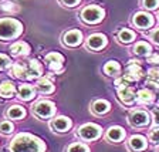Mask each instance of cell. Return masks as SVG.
<instances>
[{
  "mask_svg": "<svg viewBox=\"0 0 159 152\" xmlns=\"http://www.w3.org/2000/svg\"><path fill=\"white\" fill-rule=\"evenodd\" d=\"M46 145L40 138L31 134H19L10 142L11 152H44Z\"/></svg>",
  "mask_w": 159,
  "mask_h": 152,
  "instance_id": "obj_1",
  "label": "cell"
},
{
  "mask_svg": "<svg viewBox=\"0 0 159 152\" xmlns=\"http://www.w3.org/2000/svg\"><path fill=\"white\" fill-rule=\"evenodd\" d=\"M43 73V67L37 60H29L27 63H16L11 67V73L17 78H23V80H34L39 78Z\"/></svg>",
  "mask_w": 159,
  "mask_h": 152,
  "instance_id": "obj_2",
  "label": "cell"
},
{
  "mask_svg": "<svg viewBox=\"0 0 159 152\" xmlns=\"http://www.w3.org/2000/svg\"><path fill=\"white\" fill-rule=\"evenodd\" d=\"M23 31V24L16 19H2L0 20V39L11 40L16 39Z\"/></svg>",
  "mask_w": 159,
  "mask_h": 152,
  "instance_id": "obj_3",
  "label": "cell"
},
{
  "mask_svg": "<svg viewBox=\"0 0 159 152\" xmlns=\"http://www.w3.org/2000/svg\"><path fill=\"white\" fill-rule=\"evenodd\" d=\"M104 10L98 6H87L85 9L81 12V19L88 24H95L99 23L104 19Z\"/></svg>",
  "mask_w": 159,
  "mask_h": 152,
  "instance_id": "obj_4",
  "label": "cell"
},
{
  "mask_svg": "<svg viewBox=\"0 0 159 152\" xmlns=\"http://www.w3.org/2000/svg\"><path fill=\"white\" fill-rule=\"evenodd\" d=\"M78 135L85 141H93L101 135V128L97 124H85L78 128Z\"/></svg>",
  "mask_w": 159,
  "mask_h": 152,
  "instance_id": "obj_5",
  "label": "cell"
},
{
  "mask_svg": "<svg viewBox=\"0 0 159 152\" xmlns=\"http://www.w3.org/2000/svg\"><path fill=\"white\" fill-rule=\"evenodd\" d=\"M33 111L40 118H48V117H51L54 114V104L51 103V101L43 99V101L37 103L36 105L33 107Z\"/></svg>",
  "mask_w": 159,
  "mask_h": 152,
  "instance_id": "obj_6",
  "label": "cell"
},
{
  "mask_svg": "<svg viewBox=\"0 0 159 152\" xmlns=\"http://www.w3.org/2000/svg\"><path fill=\"white\" fill-rule=\"evenodd\" d=\"M129 124L132 127H145L149 124V114L146 111H134L129 115Z\"/></svg>",
  "mask_w": 159,
  "mask_h": 152,
  "instance_id": "obj_7",
  "label": "cell"
},
{
  "mask_svg": "<svg viewBox=\"0 0 159 152\" xmlns=\"http://www.w3.org/2000/svg\"><path fill=\"white\" fill-rule=\"evenodd\" d=\"M134 24L139 29H149V27L153 26V17L149 13H143V12H139L134 16Z\"/></svg>",
  "mask_w": 159,
  "mask_h": 152,
  "instance_id": "obj_8",
  "label": "cell"
},
{
  "mask_svg": "<svg viewBox=\"0 0 159 152\" xmlns=\"http://www.w3.org/2000/svg\"><path fill=\"white\" fill-rule=\"evenodd\" d=\"M83 41V34L78 30H70L64 34V44L70 47H75L78 44H81Z\"/></svg>",
  "mask_w": 159,
  "mask_h": 152,
  "instance_id": "obj_9",
  "label": "cell"
},
{
  "mask_svg": "<svg viewBox=\"0 0 159 152\" xmlns=\"http://www.w3.org/2000/svg\"><path fill=\"white\" fill-rule=\"evenodd\" d=\"M87 46L91 50H99L102 47L107 46V37L104 34H91L88 37V41H87Z\"/></svg>",
  "mask_w": 159,
  "mask_h": 152,
  "instance_id": "obj_10",
  "label": "cell"
},
{
  "mask_svg": "<svg viewBox=\"0 0 159 152\" xmlns=\"http://www.w3.org/2000/svg\"><path fill=\"white\" fill-rule=\"evenodd\" d=\"M46 61H47V64H48V67L51 70L58 71V70H61V67H63L64 57L60 53H50V54L46 56Z\"/></svg>",
  "mask_w": 159,
  "mask_h": 152,
  "instance_id": "obj_11",
  "label": "cell"
},
{
  "mask_svg": "<svg viewBox=\"0 0 159 152\" xmlns=\"http://www.w3.org/2000/svg\"><path fill=\"white\" fill-rule=\"evenodd\" d=\"M51 127H53L54 131H58V132H66L71 128V121L67 117H57L51 121Z\"/></svg>",
  "mask_w": 159,
  "mask_h": 152,
  "instance_id": "obj_12",
  "label": "cell"
},
{
  "mask_svg": "<svg viewBox=\"0 0 159 152\" xmlns=\"http://www.w3.org/2000/svg\"><path fill=\"white\" fill-rule=\"evenodd\" d=\"M118 98L121 99L124 104H132L136 99V94L134 93L132 88L125 87V88H119L118 90Z\"/></svg>",
  "mask_w": 159,
  "mask_h": 152,
  "instance_id": "obj_13",
  "label": "cell"
},
{
  "mask_svg": "<svg viewBox=\"0 0 159 152\" xmlns=\"http://www.w3.org/2000/svg\"><path fill=\"white\" fill-rule=\"evenodd\" d=\"M141 76H142V68L139 66H136V64H131V66L126 67V71L124 77H126L132 83V81H138L141 78Z\"/></svg>",
  "mask_w": 159,
  "mask_h": 152,
  "instance_id": "obj_14",
  "label": "cell"
},
{
  "mask_svg": "<svg viewBox=\"0 0 159 152\" xmlns=\"http://www.w3.org/2000/svg\"><path fill=\"white\" fill-rule=\"evenodd\" d=\"M129 148L132 151L138 152V151H143L146 148V139L142 135H134L129 139Z\"/></svg>",
  "mask_w": 159,
  "mask_h": 152,
  "instance_id": "obj_15",
  "label": "cell"
},
{
  "mask_svg": "<svg viewBox=\"0 0 159 152\" xmlns=\"http://www.w3.org/2000/svg\"><path fill=\"white\" fill-rule=\"evenodd\" d=\"M124 136H125V131H124L121 127H111L107 132V138L109 141H114V142H119L122 141Z\"/></svg>",
  "mask_w": 159,
  "mask_h": 152,
  "instance_id": "obj_16",
  "label": "cell"
},
{
  "mask_svg": "<svg viewBox=\"0 0 159 152\" xmlns=\"http://www.w3.org/2000/svg\"><path fill=\"white\" fill-rule=\"evenodd\" d=\"M19 95L23 101H30L36 97V91L31 85H27V84H21L19 87Z\"/></svg>",
  "mask_w": 159,
  "mask_h": 152,
  "instance_id": "obj_17",
  "label": "cell"
},
{
  "mask_svg": "<svg viewBox=\"0 0 159 152\" xmlns=\"http://www.w3.org/2000/svg\"><path fill=\"white\" fill-rule=\"evenodd\" d=\"M132 51H134V54H136V56L148 57L149 54H151V51H152V47L149 46L148 43H145V41H139V43H136L135 46H134Z\"/></svg>",
  "mask_w": 159,
  "mask_h": 152,
  "instance_id": "obj_18",
  "label": "cell"
},
{
  "mask_svg": "<svg viewBox=\"0 0 159 152\" xmlns=\"http://www.w3.org/2000/svg\"><path fill=\"white\" fill-rule=\"evenodd\" d=\"M36 87L40 93H43V94H51L54 91V84L47 78H40L37 81Z\"/></svg>",
  "mask_w": 159,
  "mask_h": 152,
  "instance_id": "obj_19",
  "label": "cell"
},
{
  "mask_svg": "<svg viewBox=\"0 0 159 152\" xmlns=\"http://www.w3.org/2000/svg\"><path fill=\"white\" fill-rule=\"evenodd\" d=\"M11 50V54L14 56H27L30 53V47L27 43H23V41H19V43H14L13 46L10 47Z\"/></svg>",
  "mask_w": 159,
  "mask_h": 152,
  "instance_id": "obj_20",
  "label": "cell"
},
{
  "mask_svg": "<svg viewBox=\"0 0 159 152\" xmlns=\"http://www.w3.org/2000/svg\"><path fill=\"white\" fill-rule=\"evenodd\" d=\"M14 95V85L10 81H4L0 84V97L2 98H11Z\"/></svg>",
  "mask_w": 159,
  "mask_h": 152,
  "instance_id": "obj_21",
  "label": "cell"
},
{
  "mask_svg": "<svg viewBox=\"0 0 159 152\" xmlns=\"http://www.w3.org/2000/svg\"><path fill=\"white\" fill-rule=\"evenodd\" d=\"M26 115V109L20 105H13L7 109V117L11 119H21Z\"/></svg>",
  "mask_w": 159,
  "mask_h": 152,
  "instance_id": "obj_22",
  "label": "cell"
},
{
  "mask_svg": "<svg viewBox=\"0 0 159 152\" xmlns=\"http://www.w3.org/2000/svg\"><path fill=\"white\" fill-rule=\"evenodd\" d=\"M93 111L97 115H102V114L108 113L109 111V103L105 99H98L93 104Z\"/></svg>",
  "mask_w": 159,
  "mask_h": 152,
  "instance_id": "obj_23",
  "label": "cell"
},
{
  "mask_svg": "<svg viewBox=\"0 0 159 152\" xmlns=\"http://www.w3.org/2000/svg\"><path fill=\"white\" fill-rule=\"evenodd\" d=\"M119 71H121V66H119L116 61H114V60L108 61V63L104 66V73H105L107 76H118Z\"/></svg>",
  "mask_w": 159,
  "mask_h": 152,
  "instance_id": "obj_24",
  "label": "cell"
},
{
  "mask_svg": "<svg viewBox=\"0 0 159 152\" xmlns=\"http://www.w3.org/2000/svg\"><path fill=\"white\" fill-rule=\"evenodd\" d=\"M134 39H135V33L128 29H124L118 33V40L121 43L128 44V43H131V41H134Z\"/></svg>",
  "mask_w": 159,
  "mask_h": 152,
  "instance_id": "obj_25",
  "label": "cell"
},
{
  "mask_svg": "<svg viewBox=\"0 0 159 152\" xmlns=\"http://www.w3.org/2000/svg\"><path fill=\"white\" fill-rule=\"evenodd\" d=\"M136 99H138L139 103H142V104L152 103L153 94H152V91H149L148 88H146V90H141V91L138 93V95H136Z\"/></svg>",
  "mask_w": 159,
  "mask_h": 152,
  "instance_id": "obj_26",
  "label": "cell"
},
{
  "mask_svg": "<svg viewBox=\"0 0 159 152\" xmlns=\"http://www.w3.org/2000/svg\"><path fill=\"white\" fill-rule=\"evenodd\" d=\"M14 131V127L13 124L10 122V121H2L0 122V132L2 134H11Z\"/></svg>",
  "mask_w": 159,
  "mask_h": 152,
  "instance_id": "obj_27",
  "label": "cell"
},
{
  "mask_svg": "<svg viewBox=\"0 0 159 152\" xmlns=\"http://www.w3.org/2000/svg\"><path fill=\"white\" fill-rule=\"evenodd\" d=\"M67 152H88V146L84 145V144H73V145H70Z\"/></svg>",
  "mask_w": 159,
  "mask_h": 152,
  "instance_id": "obj_28",
  "label": "cell"
},
{
  "mask_svg": "<svg viewBox=\"0 0 159 152\" xmlns=\"http://www.w3.org/2000/svg\"><path fill=\"white\" fill-rule=\"evenodd\" d=\"M148 80L153 81V83L159 84V68H153L148 71Z\"/></svg>",
  "mask_w": 159,
  "mask_h": 152,
  "instance_id": "obj_29",
  "label": "cell"
},
{
  "mask_svg": "<svg viewBox=\"0 0 159 152\" xmlns=\"http://www.w3.org/2000/svg\"><path fill=\"white\" fill-rule=\"evenodd\" d=\"M11 64L10 61V57H7L6 54H0V70H4Z\"/></svg>",
  "mask_w": 159,
  "mask_h": 152,
  "instance_id": "obj_30",
  "label": "cell"
},
{
  "mask_svg": "<svg viewBox=\"0 0 159 152\" xmlns=\"http://www.w3.org/2000/svg\"><path fill=\"white\" fill-rule=\"evenodd\" d=\"M142 3L148 10H153L159 6V0H143Z\"/></svg>",
  "mask_w": 159,
  "mask_h": 152,
  "instance_id": "obj_31",
  "label": "cell"
},
{
  "mask_svg": "<svg viewBox=\"0 0 159 152\" xmlns=\"http://www.w3.org/2000/svg\"><path fill=\"white\" fill-rule=\"evenodd\" d=\"M129 84H131V81H129L126 77H121V78H118L115 81V85L118 87V88H125V87H128Z\"/></svg>",
  "mask_w": 159,
  "mask_h": 152,
  "instance_id": "obj_32",
  "label": "cell"
},
{
  "mask_svg": "<svg viewBox=\"0 0 159 152\" xmlns=\"http://www.w3.org/2000/svg\"><path fill=\"white\" fill-rule=\"evenodd\" d=\"M149 141L153 144L159 142V128H155L151 131V134H149Z\"/></svg>",
  "mask_w": 159,
  "mask_h": 152,
  "instance_id": "obj_33",
  "label": "cell"
},
{
  "mask_svg": "<svg viewBox=\"0 0 159 152\" xmlns=\"http://www.w3.org/2000/svg\"><path fill=\"white\" fill-rule=\"evenodd\" d=\"M2 9L6 10V12H17V10H19V7H17L14 3H10V2H6V3L2 4Z\"/></svg>",
  "mask_w": 159,
  "mask_h": 152,
  "instance_id": "obj_34",
  "label": "cell"
},
{
  "mask_svg": "<svg viewBox=\"0 0 159 152\" xmlns=\"http://www.w3.org/2000/svg\"><path fill=\"white\" fill-rule=\"evenodd\" d=\"M149 37H151V40H152L153 43L158 44V46H159V29L153 30V31L151 33V36H149Z\"/></svg>",
  "mask_w": 159,
  "mask_h": 152,
  "instance_id": "obj_35",
  "label": "cell"
},
{
  "mask_svg": "<svg viewBox=\"0 0 159 152\" xmlns=\"http://www.w3.org/2000/svg\"><path fill=\"white\" fill-rule=\"evenodd\" d=\"M148 61H149V63H152V64H159V56H158V54H153V56H149Z\"/></svg>",
  "mask_w": 159,
  "mask_h": 152,
  "instance_id": "obj_36",
  "label": "cell"
},
{
  "mask_svg": "<svg viewBox=\"0 0 159 152\" xmlns=\"http://www.w3.org/2000/svg\"><path fill=\"white\" fill-rule=\"evenodd\" d=\"M66 6H70V7H73V6H75L77 3H78L80 0H61Z\"/></svg>",
  "mask_w": 159,
  "mask_h": 152,
  "instance_id": "obj_37",
  "label": "cell"
},
{
  "mask_svg": "<svg viewBox=\"0 0 159 152\" xmlns=\"http://www.w3.org/2000/svg\"><path fill=\"white\" fill-rule=\"evenodd\" d=\"M153 122H155L156 125H159V109L153 111Z\"/></svg>",
  "mask_w": 159,
  "mask_h": 152,
  "instance_id": "obj_38",
  "label": "cell"
},
{
  "mask_svg": "<svg viewBox=\"0 0 159 152\" xmlns=\"http://www.w3.org/2000/svg\"><path fill=\"white\" fill-rule=\"evenodd\" d=\"M158 20H159V13H158Z\"/></svg>",
  "mask_w": 159,
  "mask_h": 152,
  "instance_id": "obj_39",
  "label": "cell"
}]
</instances>
